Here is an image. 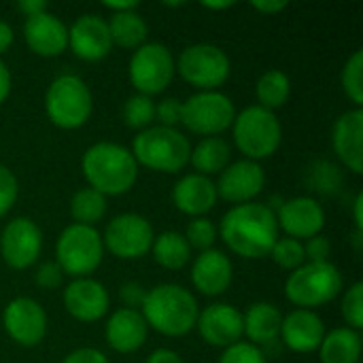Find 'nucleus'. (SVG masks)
Instances as JSON below:
<instances>
[{
  "instance_id": "nucleus-13",
  "label": "nucleus",
  "mask_w": 363,
  "mask_h": 363,
  "mask_svg": "<svg viewBox=\"0 0 363 363\" xmlns=\"http://www.w3.org/2000/svg\"><path fill=\"white\" fill-rule=\"evenodd\" d=\"M43 249L40 228L28 219L17 217L9 221L0 234V255L13 270H26L36 264Z\"/></svg>"
},
{
  "instance_id": "nucleus-18",
  "label": "nucleus",
  "mask_w": 363,
  "mask_h": 363,
  "mask_svg": "<svg viewBox=\"0 0 363 363\" xmlns=\"http://www.w3.org/2000/svg\"><path fill=\"white\" fill-rule=\"evenodd\" d=\"M64 306L77 321L94 323L108 313V291L96 279H74L64 289Z\"/></svg>"
},
{
  "instance_id": "nucleus-1",
  "label": "nucleus",
  "mask_w": 363,
  "mask_h": 363,
  "mask_svg": "<svg viewBox=\"0 0 363 363\" xmlns=\"http://www.w3.org/2000/svg\"><path fill=\"white\" fill-rule=\"evenodd\" d=\"M219 236L232 253L245 259H262L279 240L277 213L259 202L238 204L223 215Z\"/></svg>"
},
{
  "instance_id": "nucleus-20",
  "label": "nucleus",
  "mask_w": 363,
  "mask_h": 363,
  "mask_svg": "<svg viewBox=\"0 0 363 363\" xmlns=\"http://www.w3.org/2000/svg\"><path fill=\"white\" fill-rule=\"evenodd\" d=\"M23 38L28 47L43 57H55L68 47V28L62 19L51 15L49 11L26 17Z\"/></svg>"
},
{
  "instance_id": "nucleus-47",
  "label": "nucleus",
  "mask_w": 363,
  "mask_h": 363,
  "mask_svg": "<svg viewBox=\"0 0 363 363\" xmlns=\"http://www.w3.org/2000/svg\"><path fill=\"white\" fill-rule=\"evenodd\" d=\"M145 363H183V359H181L179 353H174V351H170V349H157V351H153V353L147 357V362Z\"/></svg>"
},
{
  "instance_id": "nucleus-21",
  "label": "nucleus",
  "mask_w": 363,
  "mask_h": 363,
  "mask_svg": "<svg viewBox=\"0 0 363 363\" xmlns=\"http://www.w3.org/2000/svg\"><path fill=\"white\" fill-rule=\"evenodd\" d=\"M281 338L287 349L294 353H313L319 351L325 338V325L321 317L306 308H296L281 323Z\"/></svg>"
},
{
  "instance_id": "nucleus-49",
  "label": "nucleus",
  "mask_w": 363,
  "mask_h": 363,
  "mask_svg": "<svg viewBox=\"0 0 363 363\" xmlns=\"http://www.w3.org/2000/svg\"><path fill=\"white\" fill-rule=\"evenodd\" d=\"M11 85H13V81H11V70H9V66L0 60V104L9 98Z\"/></svg>"
},
{
  "instance_id": "nucleus-17",
  "label": "nucleus",
  "mask_w": 363,
  "mask_h": 363,
  "mask_svg": "<svg viewBox=\"0 0 363 363\" xmlns=\"http://www.w3.org/2000/svg\"><path fill=\"white\" fill-rule=\"evenodd\" d=\"M266 183V174L257 162L251 160H240L230 164L221 177L217 187V196L232 202V204H247L251 202L257 194H262Z\"/></svg>"
},
{
  "instance_id": "nucleus-37",
  "label": "nucleus",
  "mask_w": 363,
  "mask_h": 363,
  "mask_svg": "<svg viewBox=\"0 0 363 363\" xmlns=\"http://www.w3.org/2000/svg\"><path fill=\"white\" fill-rule=\"evenodd\" d=\"M342 317L347 319V328L359 332L363 328V283L357 281L347 289L342 300Z\"/></svg>"
},
{
  "instance_id": "nucleus-28",
  "label": "nucleus",
  "mask_w": 363,
  "mask_h": 363,
  "mask_svg": "<svg viewBox=\"0 0 363 363\" xmlns=\"http://www.w3.org/2000/svg\"><path fill=\"white\" fill-rule=\"evenodd\" d=\"M232 149L230 145L219 136L202 138L189 153V164L196 168L198 174L211 177L217 172H223L230 164Z\"/></svg>"
},
{
  "instance_id": "nucleus-39",
  "label": "nucleus",
  "mask_w": 363,
  "mask_h": 363,
  "mask_svg": "<svg viewBox=\"0 0 363 363\" xmlns=\"http://www.w3.org/2000/svg\"><path fill=\"white\" fill-rule=\"evenodd\" d=\"M219 363H266V355L251 342H236L223 351Z\"/></svg>"
},
{
  "instance_id": "nucleus-45",
  "label": "nucleus",
  "mask_w": 363,
  "mask_h": 363,
  "mask_svg": "<svg viewBox=\"0 0 363 363\" xmlns=\"http://www.w3.org/2000/svg\"><path fill=\"white\" fill-rule=\"evenodd\" d=\"M62 363H108V357L98 351V349H77L72 353H68Z\"/></svg>"
},
{
  "instance_id": "nucleus-46",
  "label": "nucleus",
  "mask_w": 363,
  "mask_h": 363,
  "mask_svg": "<svg viewBox=\"0 0 363 363\" xmlns=\"http://www.w3.org/2000/svg\"><path fill=\"white\" fill-rule=\"evenodd\" d=\"M251 6L255 9V11H259V13H264V15H274V13H281V11H285L287 6H289V2L287 0H255V2H251Z\"/></svg>"
},
{
  "instance_id": "nucleus-10",
  "label": "nucleus",
  "mask_w": 363,
  "mask_h": 363,
  "mask_svg": "<svg viewBox=\"0 0 363 363\" xmlns=\"http://www.w3.org/2000/svg\"><path fill=\"white\" fill-rule=\"evenodd\" d=\"M234 102L221 91H198L181 102V123L200 136H217L232 128Z\"/></svg>"
},
{
  "instance_id": "nucleus-4",
  "label": "nucleus",
  "mask_w": 363,
  "mask_h": 363,
  "mask_svg": "<svg viewBox=\"0 0 363 363\" xmlns=\"http://www.w3.org/2000/svg\"><path fill=\"white\" fill-rule=\"evenodd\" d=\"M191 145L177 128L153 125L143 132L132 143V155L138 166L155 172L174 174L189 164Z\"/></svg>"
},
{
  "instance_id": "nucleus-6",
  "label": "nucleus",
  "mask_w": 363,
  "mask_h": 363,
  "mask_svg": "<svg viewBox=\"0 0 363 363\" xmlns=\"http://www.w3.org/2000/svg\"><path fill=\"white\" fill-rule=\"evenodd\" d=\"M342 289V274L332 262H308L296 268L287 283L285 296L291 304L313 311L332 302Z\"/></svg>"
},
{
  "instance_id": "nucleus-38",
  "label": "nucleus",
  "mask_w": 363,
  "mask_h": 363,
  "mask_svg": "<svg viewBox=\"0 0 363 363\" xmlns=\"http://www.w3.org/2000/svg\"><path fill=\"white\" fill-rule=\"evenodd\" d=\"M311 183L315 185L317 191L334 194L340 185V172L330 162H317L313 166V172H311Z\"/></svg>"
},
{
  "instance_id": "nucleus-16",
  "label": "nucleus",
  "mask_w": 363,
  "mask_h": 363,
  "mask_svg": "<svg viewBox=\"0 0 363 363\" xmlns=\"http://www.w3.org/2000/svg\"><path fill=\"white\" fill-rule=\"evenodd\" d=\"M68 47L85 62H98L113 49L108 23L100 15H81L68 28Z\"/></svg>"
},
{
  "instance_id": "nucleus-43",
  "label": "nucleus",
  "mask_w": 363,
  "mask_h": 363,
  "mask_svg": "<svg viewBox=\"0 0 363 363\" xmlns=\"http://www.w3.org/2000/svg\"><path fill=\"white\" fill-rule=\"evenodd\" d=\"M330 253H332V245L321 234L308 238L304 245V255L308 257V262H330Z\"/></svg>"
},
{
  "instance_id": "nucleus-26",
  "label": "nucleus",
  "mask_w": 363,
  "mask_h": 363,
  "mask_svg": "<svg viewBox=\"0 0 363 363\" xmlns=\"http://www.w3.org/2000/svg\"><path fill=\"white\" fill-rule=\"evenodd\" d=\"M281 323L283 315L270 302H257L247 311V315H242L245 334L255 347L277 340V336L281 334Z\"/></svg>"
},
{
  "instance_id": "nucleus-27",
  "label": "nucleus",
  "mask_w": 363,
  "mask_h": 363,
  "mask_svg": "<svg viewBox=\"0 0 363 363\" xmlns=\"http://www.w3.org/2000/svg\"><path fill=\"white\" fill-rule=\"evenodd\" d=\"M321 363H357L362 357V336L351 328H336L325 334L319 347Z\"/></svg>"
},
{
  "instance_id": "nucleus-33",
  "label": "nucleus",
  "mask_w": 363,
  "mask_h": 363,
  "mask_svg": "<svg viewBox=\"0 0 363 363\" xmlns=\"http://www.w3.org/2000/svg\"><path fill=\"white\" fill-rule=\"evenodd\" d=\"M123 121L134 130H147L155 121V102L149 96L134 94L123 106Z\"/></svg>"
},
{
  "instance_id": "nucleus-24",
  "label": "nucleus",
  "mask_w": 363,
  "mask_h": 363,
  "mask_svg": "<svg viewBox=\"0 0 363 363\" xmlns=\"http://www.w3.org/2000/svg\"><path fill=\"white\" fill-rule=\"evenodd\" d=\"M217 187L211 177L204 174H185L172 187V202L174 206L191 217H202L217 204Z\"/></svg>"
},
{
  "instance_id": "nucleus-36",
  "label": "nucleus",
  "mask_w": 363,
  "mask_h": 363,
  "mask_svg": "<svg viewBox=\"0 0 363 363\" xmlns=\"http://www.w3.org/2000/svg\"><path fill=\"white\" fill-rule=\"evenodd\" d=\"M185 240L191 249L208 251L217 240V228L206 217H196L185 232Z\"/></svg>"
},
{
  "instance_id": "nucleus-14",
  "label": "nucleus",
  "mask_w": 363,
  "mask_h": 363,
  "mask_svg": "<svg viewBox=\"0 0 363 363\" xmlns=\"http://www.w3.org/2000/svg\"><path fill=\"white\" fill-rule=\"evenodd\" d=\"M2 323L13 342L21 347H36L47 334V313L32 298H15L2 313Z\"/></svg>"
},
{
  "instance_id": "nucleus-50",
  "label": "nucleus",
  "mask_w": 363,
  "mask_h": 363,
  "mask_svg": "<svg viewBox=\"0 0 363 363\" xmlns=\"http://www.w3.org/2000/svg\"><path fill=\"white\" fill-rule=\"evenodd\" d=\"M104 6L111 9L113 13H123V11H136L138 9V2L136 0H104Z\"/></svg>"
},
{
  "instance_id": "nucleus-3",
  "label": "nucleus",
  "mask_w": 363,
  "mask_h": 363,
  "mask_svg": "<svg viewBox=\"0 0 363 363\" xmlns=\"http://www.w3.org/2000/svg\"><path fill=\"white\" fill-rule=\"evenodd\" d=\"M140 315L147 328L179 338L196 328L200 311L191 291L174 283H164L147 291Z\"/></svg>"
},
{
  "instance_id": "nucleus-9",
  "label": "nucleus",
  "mask_w": 363,
  "mask_h": 363,
  "mask_svg": "<svg viewBox=\"0 0 363 363\" xmlns=\"http://www.w3.org/2000/svg\"><path fill=\"white\" fill-rule=\"evenodd\" d=\"M174 66L179 68L181 77L200 91H217V87L228 81L232 70L228 53L211 43L185 47Z\"/></svg>"
},
{
  "instance_id": "nucleus-11",
  "label": "nucleus",
  "mask_w": 363,
  "mask_h": 363,
  "mask_svg": "<svg viewBox=\"0 0 363 363\" xmlns=\"http://www.w3.org/2000/svg\"><path fill=\"white\" fill-rule=\"evenodd\" d=\"M174 57L162 43L140 45L130 60V81L143 96L162 94L174 77Z\"/></svg>"
},
{
  "instance_id": "nucleus-31",
  "label": "nucleus",
  "mask_w": 363,
  "mask_h": 363,
  "mask_svg": "<svg viewBox=\"0 0 363 363\" xmlns=\"http://www.w3.org/2000/svg\"><path fill=\"white\" fill-rule=\"evenodd\" d=\"M255 96H257L262 108H268L274 113V108H281L289 100L291 81L283 70L270 68L259 77V81L255 85Z\"/></svg>"
},
{
  "instance_id": "nucleus-48",
  "label": "nucleus",
  "mask_w": 363,
  "mask_h": 363,
  "mask_svg": "<svg viewBox=\"0 0 363 363\" xmlns=\"http://www.w3.org/2000/svg\"><path fill=\"white\" fill-rule=\"evenodd\" d=\"M17 9H19L26 17H32V15L45 13V11H47V2H45V0H21V2H17Z\"/></svg>"
},
{
  "instance_id": "nucleus-41",
  "label": "nucleus",
  "mask_w": 363,
  "mask_h": 363,
  "mask_svg": "<svg viewBox=\"0 0 363 363\" xmlns=\"http://www.w3.org/2000/svg\"><path fill=\"white\" fill-rule=\"evenodd\" d=\"M155 119L164 128H174L177 123H181V100L166 98L155 104Z\"/></svg>"
},
{
  "instance_id": "nucleus-5",
  "label": "nucleus",
  "mask_w": 363,
  "mask_h": 363,
  "mask_svg": "<svg viewBox=\"0 0 363 363\" xmlns=\"http://www.w3.org/2000/svg\"><path fill=\"white\" fill-rule=\"evenodd\" d=\"M94 100L87 83L77 74H60L51 81L45 94V111L53 125L77 130L91 117Z\"/></svg>"
},
{
  "instance_id": "nucleus-19",
  "label": "nucleus",
  "mask_w": 363,
  "mask_h": 363,
  "mask_svg": "<svg viewBox=\"0 0 363 363\" xmlns=\"http://www.w3.org/2000/svg\"><path fill=\"white\" fill-rule=\"evenodd\" d=\"M277 223L285 230L287 238H313L319 236V232L325 225V211L323 206L313 198H294L281 204Z\"/></svg>"
},
{
  "instance_id": "nucleus-42",
  "label": "nucleus",
  "mask_w": 363,
  "mask_h": 363,
  "mask_svg": "<svg viewBox=\"0 0 363 363\" xmlns=\"http://www.w3.org/2000/svg\"><path fill=\"white\" fill-rule=\"evenodd\" d=\"M62 277H64V272L60 270V266H57L55 262H45V264L36 270L34 281H36V285L43 287V289H55V287L62 283Z\"/></svg>"
},
{
  "instance_id": "nucleus-51",
  "label": "nucleus",
  "mask_w": 363,
  "mask_h": 363,
  "mask_svg": "<svg viewBox=\"0 0 363 363\" xmlns=\"http://www.w3.org/2000/svg\"><path fill=\"white\" fill-rule=\"evenodd\" d=\"M13 38H15L13 28H11L6 21L0 19V53H4V51L13 45Z\"/></svg>"
},
{
  "instance_id": "nucleus-40",
  "label": "nucleus",
  "mask_w": 363,
  "mask_h": 363,
  "mask_svg": "<svg viewBox=\"0 0 363 363\" xmlns=\"http://www.w3.org/2000/svg\"><path fill=\"white\" fill-rule=\"evenodd\" d=\"M17 194H19V187H17L15 174L6 166L0 164V217H4L13 208Z\"/></svg>"
},
{
  "instance_id": "nucleus-22",
  "label": "nucleus",
  "mask_w": 363,
  "mask_h": 363,
  "mask_svg": "<svg viewBox=\"0 0 363 363\" xmlns=\"http://www.w3.org/2000/svg\"><path fill=\"white\" fill-rule=\"evenodd\" d=\"M334 151L355 174L363 172V111L353 108L340 115L332 132Z\"/></svg>"
},
{
  "instance_id": "nucleus-7",
  "label": "nucleus",
  "mask_w": 363,
  "mask_h": 363,
  "mask_svg": "<svg viewBox=\"0 0 363 363\" xmlns=\"http://www.w3.org/2000/svg\"><path fill=\"white\" fill-rule=\"evenodd\" d=\"M234 143L240 153L251 162L266 160L274 155L283 140V128L277 115L259 104L247 106L242 113L234 117Z\"/></svg>"
},
{
  "instance_id": "nucleus-44",
  "label": "nucleus",
  "mask_w": 363,
  "mask_h": 363,
  "mask_svg": "<svg viewBox=\"0 0 363 363\" xmlns=\"http://www.w3.org/2000/svg\"><path fill=\"white\" fill-rule=\"evenodd\" d=\"M145 296H147V291H145V287L138 285V283H125V285H121V289H119V298H121V302L125 304V308H134V311H136L138 306H143Z\"/></svg>"
},
{
  "instance_id": "nucleus-12",
  "label": "nucleus",
  "mask_w": 363,
  "mask_h": 363,
  "mask_svg": "<svg viewBox=\"0 0 363 363\" xmlns=\"http://www.w3.org/2000/svg\"><path fill=\"white\" fill-rule=\"evenodd\" d=\"M153 225L136 213H123L108 221L102 245L119 259H138L151 251Z\"/></svg>"
},
{
  "instance_id": "nucleus-29",
  "label": "nucleus",
  "mask_w": 363,
  "mask_h": 363,
  "mask_svg": "<svg viewBox=\"0 0 363 363\" xmlns=\"http://www.w3.org/2000/svg\"><path fill=\"white\" fill-rule=\"evenodd\" d=\"M106 23H108L113 45H119L125 49H138L140 45H145V38L149 34L145 19L136 11L113 13L111 21Z\"/></svg>"
},
{
  "instance_id": "nucleus-35",
  "label": "nucleus",
  "mask_w": 363,
  "mask_h": 363,
  "mask_svg": "<svg viewBox=\"0 0 363 363\" xmlns=\"http://www.w3.org/2000/svg\"><path fill=\"white\" fill-rule=\"evenodd\" d=\"M272 259L285 268V270H296L304 264L306 255H304V245L296 238H279L270 251Z\"/></svg>"
},
{
  "instance_id": "nucleus-23",
  "label": "nucleus",
  "mask_w": 363,
  "mask_h": 363,
  "mask_svg": "<svg viewBox=\"0 0 363 363\" xmlns=\"http://www.w3.org/2000/svg\"><path fill=\"white\" fill-rule=\"evenodd\" d=\"M234 279L232 262L217 249L202 251L191 266V283L204 296H221Z\"/></svg>"
},
{
  "instance_id": "nucleus-34",
  "label": "nucleus",
  "mask_w": 363,
  "mask_h": 363,
  "mask_svg": "<svg viewBox=\"0 0 363 363\" xmlns=\"http://www.w3.org/2000/svg\"><path fill=\"white\" fill-rule=\"evenodd\" d=\"M342 87L351 102L362 108L363 104V51H355L342 68Z\"/></svg>"
},
{
  "instance_id": "nucleus-32",
  "label": "nucleus",
  "mask_w": 363,
  "mask_h": 363,
  "mask_svg": "<svg viewBox=\"0 0 363 363\" xmlns=\"http://www.w3.org/2000/svg\"><path fill=\"white\" fill-rule=\"evenodd\" d=\"M70 215L74 223L94 228V223H98L106 215V196L91 187L79 189L70 200Z\"/></svg>"
},
{
  "instance_id": "nucleus-53",
  "label": "nucleus",
  "mask_w": 363,
  "mask_h": 363,
  "mask_svg": "<svg viewBox=\"0 0 363 363\" xmlns=\"http://www.w3.org/2000/svg\"><path fill=\"white\" fill-rule=\"evenodd\" d=\"M202 6L204 9H211V11H221V9H230V6H234V2H202Z\"/></svg>"
},
{
  "instance_id": "nucleus-2",
  "label": "nucleus",
  "mask_w": 363,
  "mask_h": 363,
  "mask_svg": "<svg viewBox=\"0 0 363 363\" xmlns=\"http://www.w3.org/2000/svg\"><path fill=\"white\" fill-rule=\"evenodd\" d=\"M81 170L91 189L102 196H121L138 179V164L130 149L117 143H96L81 160Z\"/></svg>"
},
{
  "instance_id": "nucleus-15",
  "label": "nucleus",
  "mask_w": 363,
  "mask_h": 363,
  "mask_svg": "<svg viewBox=\"0 0 363 363\" xmlns=\"http://www.w3.org/2000/svg\"><path fill=\"white\" fill-rule=\"evenodd\" d=\"M196 328L208 345L223 347V349L240 342V338L245 334L242 313L236 306L223 304V302H217V304H211L208 308H204L198 315Z\"/></svg>"
},
{
  "instance_id": "nucleus-25",
  "label": "nucleus",
  "mask_w": 363,
  "mask_h": 363,
  "mask_svg": "<svg viewBox=\"0 0 363 363\" xmlns=\"http://www.w3.org/2000/svg\"><path fill=\"white\" fill-rule=\"evenodd\" d=\"M147 323L143 315L134 308H119L108 317L106 342L117 353H136L147 340Z\"/></svg>"
},
{
  "instance_id": "nucleus-30",
  "label": "nucleus",
  "mask_w": 363,
  "mask_h": 363,
  "mask_svg": "<svg viewBox=\"0 0 363 363\" xmlns=\"http://www.w3.org/2000/svg\"><path fill=\"white\" fill-rule=\"evenodd\" d=\"M151 251L153 259L166 270H181L191 257V247L179 232H162L160 236H155Z\"/></svg>"
},
{
  "instance_id": "nucleus-8",
  "label": "nucleus",
  "mask_w": 363,
  "mask_h": 363,
  "mask_svg": "<svg viewBox=\"0 0 363 363\" xmlns=\"http://www.w3.org/2000/svg\"><path fill=\"white\" fill-rule=\"evenodd\" d=\"M55 255H57V266L64 274H70L74 279H85L102 262L104 255V245L102 236L98 234L96 228L89 225H79L70 223L64 228L55 242Z\"/></svg>"
},
{
  "instance_id": "nucleus-52",
  "label": "nucleus",
  "mask_w": 363,
  "mask_h": 363,
  "mask_svg": "<svg viewBox=\"0 0 363 363\" xmlns=\"http://www.w3.org/2000/svg\"><path fill=\"white\" fill-rule=\"evenodd\" d=\"M362 206H363V194H357V198H355V230H359V232H363Z\"/></svg>"
}]
</instances>
